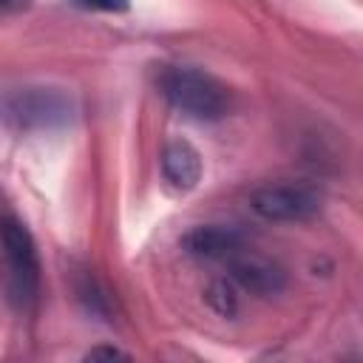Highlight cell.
<instances>
[{"instance_id": "10", "label": "cell", "mask_w": 363, "mask_h": 363, "mask_svg": "<svg viewBox=\"0 0 363 363\" xmlns=\"http://www.w3.org/2000/svg\"><path fill=\"white\" fill-rule=\"evenodd\" d=\"M130 354L128 352H122V349H116V346H94L88 354H85V360H128Z\"/></svg>"}, {"instance_id": "8", "label": "cell", "mask_w": 363, "mask_h": 363, "mask_svg": "<svg viewBox=\"0 0 363 363\" xmlns=\"http://www.w3.org/2000/svg\"><path fill=\"white\" fill-rule=\"evenodd\" d=\"M204 298H207L210 309H213L216 315H221V318H233V315L238 312V295H235V286L227 284V281H213V284L207 286Z\"/></svg>"}, {"instance_id": "9", "label": "cell", "mask_w": 363, "mask_h": 363, "mask_svg": "<svg viewBox=\"0 0 363 363\" xmlns=\"http://www.w3.org/2000/svg\"><path fill=\"white\" fill-rule=\"evenodd\" d=\"M79 9H91V11H125L130 3L128 0H71Z\"/></svg>"}, {"instance_id": "5", "label": "cell", "mask_w": 363, "mask_h": 363, "mask_svg": "<svg viewBox=\"0 0 363 363\" xmlns=\"http://www.w3.org/2000/svg\"><path fill=\"white\" fill-rule=\"evenodd\" d=\"M230 269H233L230 272L233 275V284H238L244 292L258 295V298L278 295L286 286L284 267L275 264V261H269V258H264V255L250 252L247 247L230 258Z\"/></svg>"}, {"instance_id": "6", "label": "cell", "mask_w": 363, "mask_h": 363, "mask_svg": "<svg viewBox=\"0 0 363 363\" xmlns=\"http://www.w3.org/2000/svg\"><path fill=\"white\" fill-rule=\"evenodd\" d=\"M162 173L170 187L193 190L201 182V153L187 139H170L162 150Z\"/></svg>"}, {"instance_id": "7", "label": "cell", "mask_w": 363, "mask_h": 363, "mask_svg": "<svg viewBox=\"0 0 363 363\" xmlns=\"http://www.w3.org/2000/svg\"><path fill=\"white\" fill-rule=\"evenodd\" d=\"M184 247L187 252L199 255V258H221L230 261L235 252L244 250V235L235 227H224V224H204L196 227L184 235Z\"/></svg>"}, {"instance_id": "4", "label": "cell", "mask_w": 363, "mask_h": 363, "mask_svg": "<svg viewBox=\"0 0 363 363\" xmlns=\"http://www.w3.org/2000/svg\"><path fill=\"white\" fill-rule=\"evenodd\" d=\"M250 207L264 221H306L320 210V199L301 182H267L252 190Z\"/></svg>"}, {"instance_id": "3", "label": "cell", "mask_w": 363, "mask_h": 363, "mask_svg": "<svg viewBox=\"0 0 363 363\" xmlns=\"http://www.w3.org/2000/svg\"><path fill=\"white\" fill-rule=\"evenodd\" d=\"M74 113V102L60 88H17L0 102V116L17 130H45L65 125Z\"/></svg>"}, {"instance_id": "2", "label": "cell", "mask_w": 363, "mask_h": 363, "mask_svg": "<svg viewBox=\"0 0 363 363\" xmlns=\"http://www.w3.org/2000/svg\"><path fill=\"white\" fill-rule=\"evenodd\" d=\"M159 88L173 108L193 119H221L230 111V91L213 74L190 68V65H170L159 77Z\"/></svg>"}, {"instance_id": "11", "label": "cell", "mask_w": 363, "mask_h": 363, "mask_svg": "<svg viewBox=\"0 0 363 363\" xmlns=\"http://www.w3.org/2000/svg\"><path fill=\"white\" fill-rule=\"evenodd\" d=\"M28 6H31V0H0V20L14 17V14L26 11Z\"/></svg>"}, {"instance_id": "1", "label": "cell", "mask_w": 363, "mask_h": 363, "mask_svg": "<svg viewBox=\"0 0 363 363\" xmlns=\"http://www.w3.org/2000/svg\"><path fill=\"white\" fill-rule=\"evenodd\" d=\"M40 255L28 227L20 218L3 216L0 218V286L6 303L28 315L40 303Z\"/></svg>"}]
</instances>
